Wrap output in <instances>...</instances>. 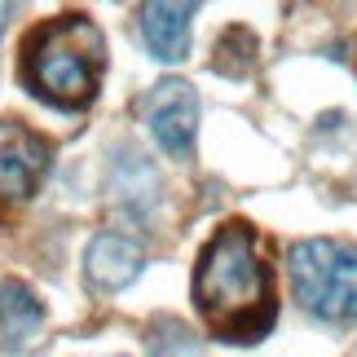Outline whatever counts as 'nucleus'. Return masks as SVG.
I'll use <instances>...</instances> for the list:
<instances>
[{"label":"nucleus","mask_w":357,"mask_h":357,"mask_svg":"<svg viewBox=\"0 0 357 357\" xmlns=\"http://www.w3.org/2000/svg\"><path fill=\"white\" fill-rule=\"evenodd\" d=\"M195 305L208 331L229 344H252L269 335L278 318L273 273L256 252V234L247 221H225L195 265Z\"/></svg>","instance_id":"f257e3e1"},{"label":"nucleus","mask_w":357,"mask_h":357,"mask_svg":"<svg viewBox=\"0 0 357 357\" xmlns=\"http://www.w3.org/2000/svg\"><path fill=\"white\" fill-rule=\"evenodd\" d=\"M84 273L102 291H119L142 273V247L128 234H98L84 252Z\"/></svg>","instance_id":"423d86ee"},{"label":"nucleus","mask_w":357,"mask_h":357,"mask_svg":"<svg viewBox=\"0 0 357 357\" xmlns=\"http://www.w3.org/2000/svg\"><path fill=\"white\" fill-rule=\"evenodd\" d=\"M150 353L155 357H199V340L185 331L181 322H155V335H150Z\"/></svg>","instance_id":"1a4fd4ad"},{"label":"nucleus","mask_w":357,"mask_h":357,"mask_svg":"<svg viewBox=\"0 0 357 357\" xmlns=\"http://www.w3.org/2000/svg\"><path fill=\"white\" fill-rule=\"evenodd\" d=\"M190 18H195V5H146L142 9L146 45L159 62H181L190 53Z\"/></svg>","instance_id":"6e6552de"},{"label":"nucleus","mask_w":357,"mask_h":357,"mask_svg":"<svg viewBox=\"0 0 357 357\" xmlns=\"http://www.w3.org/2000/svg\"><path fill=\"white\" fill-rule=\"evenodd\" d=\"M146 123L168 155H190L195 128H199V93L176 75L159 79L155 93L146 98Z\"/></svg>","instance_id":"39448f33"},{"label":"nucleus","mask_w":357,"mask_h":357,"mask_svg":"<svg viewBox=\"0 0 357 357\" xmlns=\"http://www.w3.org/2000/svg\"><path fill=\"white\" fill-rule=\"evenodd\" d=\"M49 168V142L18 119H0V199H31Z\"/></svg>","instance_id":"20e7f679"},{"label":"nucleus","mask_w":357,"mask_h":357,"mask_svg":"<svg viewBox=\"0 0 357 357\" xmlns=\"http://www.w3.org/2000/svg\"><path fill=\"white\" fill-rule=\"evenodd\" d=\"M106 71V45L89 13H62L22 40V84L58 111L93 106Z\"/></svg>","instance_id":"f03ea898"},{"label":"nucleus","mask_w":357,"mask_h":357,"mask_svg":"<svg viewBox=\"0 0 357 357\" xmlns=\"http://www.w3.org/2000/svg\"><path fill=\"white\" fill-rule=\"evenodd\" d=\"M291 291L313 318L357 322V247L335 238H300L287 252Z\"/></svg>","instance_id":"7ed1b4c3"},{"label":"nucleus","mask_w":357,"mask_h":357,"mask_svg":"<svg viewBox=\"0 0 357 357\" xmlns=\"http://www.w3.org/2000/svg\"><path fill=\"white\" fill-rule=\"evenodd\" d=\"M45 326V305L18 278L0 282V349H26Z\"/></svg>","instance_id":"0eeeda50"}]
</instances>
